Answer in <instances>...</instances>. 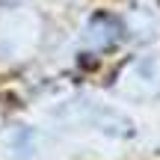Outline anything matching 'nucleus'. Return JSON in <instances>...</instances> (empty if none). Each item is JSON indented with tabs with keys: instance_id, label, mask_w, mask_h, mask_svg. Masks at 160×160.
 Returning a JSON list of instances; mask_svg holds the SVG:
<instances>
[{
	"instance_id": "obj_1",
	"label": "nucleus",
	"mask_w": 160,
	"mask_h": 160,
	"mask_svg": "<svg viewBox=\"0 0 160 160\" xmlns=\"http://www.w3.org/2000/svg\"><path fill=\"white\" fill-rule=\"evenodd\" d=\"M42 42V18L30 6L0 9V62H21Z\"/></svg>"
},
{
	"instance_id": "obj_2",
	"label": "nucleus",
	"mask_w": 160,
	"mask_h": 160,
	"mask_svg": "<svg viewBox=\"0 0 160 160\" xmlns=\"http://www.w3.org/2000/svg\"><path fill=\"white\" fill-rule=\"evenodd\" d=\"M53 116L62 122H71V125H86L95 128L101 133H110V137H131L133 125L125 113L107 107L101 101H86V98H77V101H65L53 110Z\"/></svg>"
},
{
	"instance_id": "obj_3",
	"label": "nucleus",
	"mask_w": 160,
	"mask_h": 160,
	"mask_svg": "<svg viewBox=\"0 0 160 160\" xmlns=\"http://www.w3.org/2000/svg\"><path fill=\"white\" fill-rule=\"evenodd\" d=\"M116 89L128 98L160 95V53H139L116 77Z\"/></svg>"
},
{
	"instance_id": "obj_4",
	"label": "nucleus",
	"mask_w": 160,
	"mask_h": 160,
	"mask_svg": "<svg viewBox=\"0 0 160 160\" xmlns=\"http://www.w3.org/2000/svg\"><path fill=\"white\" fill-rule=\"evenodd\" d=\"M42 137L30 125H9L0 131V157L3 160H36Z\"/></svg>"
},
{
	"instance_id": "obj_5",
	"label": "nucleus",
	"mask_w": 160,
	"mask_h": 160,
	"mask_svg": "<svg viewBox=\"0 0 160 160\" xmlns=\"http://www.w3.org/2000/svg\"><path fill=\"white\" fill-rule=\"evenodd\" d=\"M119 39H122V24L116 21V18H110V15H95L89 24H86V30H83L86 51H95V53L113 48Z\"/></svg>"
}]
</instances>
